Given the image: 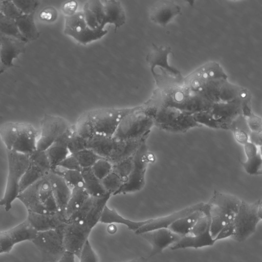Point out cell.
Instances as JSON below:
<instances>
[{
	"mask_svg": "<svg viewBox=\"0 0 262 262\" xmlns=\"http://www.w3.org/2000/svg\"><path fill=\"white\" fill-rule=\"evenodd\" d=\"M0 138L7 150L30 155L37 150V132L30 123H4L0 126Z\"/></svg>",
	"mask_w": 262,
	"mask_h": 262,
	"instance_id": "1",
	"label": "cell"
},
{
	"mask_svg": "<svg viewBox=\"0 0 262 262\" xmlns=\"http://www.w3.org/2000/svg\"><path fill=\"white\" fill-rule=\"evenodd\" d=\"M17 199L27 212L45 214L59 212L48 175L20 192Z\"/></svg>",
	"mask_w": 262,
	"mask_h": 262,
	"instance_id": "2",
	"label": "cell"
},
{
	"mask_svg": "<svg viewBox=\"0 0 262 262\" xmlns=\"http://www.w3.org/2000/svg\"><path fill=\"white\" fill-rule=\"evenodd\" d=\"M171 52L169 47L153 45L146 57L156 84L161 90L179 85L182 80L181 73L168 64V56Z\"/></svg>",
	"mask_w": 262,
	"mask_h": 262,
	"instance_id": "3",
	"label": "cell"
},
{
	"mask_svg": "<svg viewBox=\"0 0 262 262\" xmlns=\"http://www.w3.org/2000/svg\"><path fill=\"white\" fill-rule=\"evenodd\" d=\"M149 101L155 108L154 125L161 129L180 133L202 126L195 121L193 115L173 107L163 105L154 96Z\"/></svg>",
	"mask_w": 262,
	"mask_h": 262,
	"instance_id": "4",
	"label": "cell"
},
{
	"mask_svg": "<svg viewBox=\"0 0 262 262\" xmlns=\"http://www.w3.org/2000/svg\"><path fill=\"white\" fill-rule=\"evenodd\" d=\"M6 153L8 175L5 191L0 199V206H3L6 211H9L20 193V183L28 166L29 155L7 150Z\"/></svg>",
	"mask_w": 262,
	"mask_h": 262,
	"instance_id": "5",
	"label": "cell"
},
{
	"mask_svg": "<svg viewBox=\"0 0 262 262\" xmlns=\"http://www.w3.org/2000/svg\"><path fill=\"white\" fill-rule=\"evenodd\" d=\"M154 125L153 118L142 106H136L123 117L113 137L115 141L142 137L150 133Z\"/></svg>",
	"mask_w": 262,
	"mask_h": 262,
	"instance_id": "6",
	"label": "cell"
},
{
	"mask_svg": "<svg viewBox=\"0 0 262 262\" xmlns=\"http://www.w3.org/2000/svg\"><path fill=\"white\" fill-rule=\"evenodd\" d=\"M261 199L252 203L242 200L233 221L234 232L232 238L234 241L243 242L255 232L261 220Z\"/></svg>",
	"mask_w": 262,
	"mask_h": 262,
	"instance_id": "7",
	"label": "cell"
},
{
	"mask_svg": "<svg viewBox=\"0 0 262 262\" xmlns=\"http://www.w3.org/2000/svg\"><path fill=\"white\" fill-rule=\"evenodd\" d=\"M146 140L141 143L134 154L132 172L115 195L135 192L144 187L148 164L155 161V156L148 150Z\"/></svg>",
	"mask_w": 262,
	"mask_h": 262,
	"instance_id": "8",
	"label": "cell"
},
{
	"mask_svg": "<svg viewBox=\"0 0 262 262\" xmlns=\"http://www.w3.org/2000/svg\"><path fill=\"white\" fill-rule=\"evenodd\" d=\"M65 225L55 229L37 232L31 241L40 252L43 261L56 262L66 251L64 244Z\"/></svg>",
	"mask_w": 262,
	"mask_h": 262,
	"instance_id": "9",
	"label": "cell"
},
{
	"mask_svg": "<svg viewBox=\"0 0 262 262\" xmlns=\"http://www.w3.org/2000/svg\"><path fill=\"white\" fill-rule=\"evenodd\" d=\"M133 108H101L83 114L91 123L95 133L113 137L122 119Z\"/></svg>",
	"mask_w": 262,
	"mask_h": 262,
	"instance_id": "10",
	"label": "cell"
},
{
	"mask_svg": "<svg viewBox=\"0 0 262 262\" xmlns=\"http://www.w3.org/2000/svg\"><path fill=\"white\" fill-rule=\"evenodd\" d=\"M64 33L79 43L85 45L101 38L107 31L95 30L87 24L82 10L72 15L64 17Z\"/></svg>",
	"mask_w": 262,
	"mask_h": 262,
	"instance_id": "11",
	"label": "cell"
},
{
	"mask_svg": "<svg viewBox=\"0 0 262 262\" xmlns=\"http://www.w3.org/2000/svg\"><path fill=\"white\" fill-rule=\"evenodd\" d=\"M71 126L63 118L49 114L45 115L40 122V131L37 141V150L46 151Z\"/></svg>",
	"mask_w": 262,
	"mask_h": 262,
	"instance_id": "12",
	"label": "cell"
},
{
	"mask_svg": "<svg viewBox=\"0 0 262 262\" xmlns=\"http://www.w3.org/2000/svg\"><path fill=\"white\" fill-rule=\"evenodd\" d=\"M51 171L45 151L36 150L29 155L28 166L20 183V192L47 176Z\"/></svg>",
	"mask_w": 262,
	"mask_h": 262,
	"instance_id": "13",
	"label": "cell"
},
{
	"mask_svg": "<svg viewBox=\"0 0 262 262\" xmlns=\"http://www.w3.org/2000/svg\"><path fill=\"white\" fill-rule=\"evenodd\" d=\"M37 233L27 220L7 230L0 231V254L9 253L16 244L31 241Z\"/></svg>",
	"mask_w": 262,
	"mask_h": 262,
	"instance_id": "14",
	"label": "cell"
},
{
	"mask_svg": "<svg viewBox=\"0 0 262 262\" xmlns=\"http://www.w3.org/2000/svg\"><path fill=\"white\" fill-rule=\"evenodd\" d=\"M152 247L149 257L162 253L163 250L177 242L181 237L168 228H160L140 234Z\"/></svg>",
	"mask_w": 262,
	"mask_h": 262,
	"instance_id": "15",
	"label": "cell"
},
{
	"mask_svg": "<svg viewBox=\"0 0 262 262\" xmlns=\"http://www.w3.org/2000/svg\"><path fill=\"white\" fill-rule=\"evenodd\" d=\"M204 204L205 203L202 202L199 203L166 216L149 219L146 224L135 231V233L140 235L144 232L155 229L168 228L177 219L187 215L196 210L202 209Z\"/></svg>",
	"mask_w": 262,
	"mask_h": 262,
	"instance_id": "16",
	"label": "cell"
},
{
	"mask_svg": "<svg viewBox=\"0 0 262 262\" xmlns=\"http://www.w3.org/2000/svg\"><path fill=\"white\" fill-rule=\"evenodd\" d=\"M181 12V7L173 2L160 1L151 8L149 18L156 24L164 27Z\"/></svg>",
	"mask_w": 262,
	"mask_h": 262,
	"instance_id": "17",
	"label": "cell"
},
{
	"mask_svg": "<svg viewBox=\"0 0 262 262\" xmlns=\"http://www.w3.org/2000/svg\"><path fill=\"white\" fill-rule=\"evenodd\" d=\"M26 220L37 232L57 229L64 226L67 221L66 215L60 212L48 214L28 212Z\"/></svg>",
	"mask_w": 262,
	"mask_h": 262,
	"instance_id": "18",
	"label": "cell"
},
{
	"mask_svg": "<svg viewBox=\"0 0 262 262\" xmlns=\"http://www.w3.org/2000/svg\"><path fill=\"white\" fill-rule=\"evenodd\" d=\"M149 133L142 137L115 141V145L107 159L112 164L134 155L141 143L146 140Z\"/></svg>",
	"mask_w": 262,
	"mask_h": 262,
	"instance_id": "19",
	"label": "cell"
},
{
	"mask_svg": "<svg viewBox=\"0 0 262 262\" xmlns=\"http://www.w3.org/2000/svg\"><path fill=\"white\" fill-rule=\"evenodd\" d=\"M58 211L65 215V210L70 199L71 188L58 173L51 171L48 174Z\"/></svg>",
	"mask_w": 262,
	"mask_h": 262,
	"instance_id": "20",
	"label": "cell"
},
{
	"mask_svg": "<svg viewBox=\"0 0 262 262\" xmlns=\"http://www.w3.org/2000/svg\"><path fill=\"white\" fill-rule=\"evenodd\" d=\"M85 21L90 28L95 30H104L106 24L104 13L103 1H89L83 6Z\"/></svg>",
	"mask_w": 262,
	"mask_h": 262,
	"instance_id": "21",
	"label": "cell"
},
{
	"mask_svg": "<svg viewBox=\"0 0 262 262\" xmlns=\"http://www.w3.org/2000/svg\"><path fill=\"white\" fill-rule=\"evenodd\" d=\"M23 41L0 34V64L11 66L13 59L21 52Z\"/></svg>",
	"mask_w": 262,
	"mask_h": 262,
	"instance_id": "22",
	"label": "cell"
},
{
	"mask_svg": "<svg viewBox=\"0 0 262 262\" xmlns=\"http://www.w3.org/2000/svg\"><path fill=\"white\" fill-rule=\"evenodd\" d=\"M242 200L229 193L214 191L208 204L216 206L221 210L235 218Z\"/></svg>",
	"mask_w": 262,
	"mask_h": 262,
	"instance_id": "23",
	"label": "cell"
},
{
	"mask_svg": "<svg viewBox=\"0 0 262 262\" xmlns=\"http://www.w3.org/2000/svg\"><path fill=\"white\" fill-rule=\"evenodd\" d=\"M115 140L113 137L95 133L88 140L87 148L101 158L107 159L114 146Z\"/></svg>",
	"mask_w": 262,
	"mask_h": 262,
	"instance_id": "24",
	"label": "cell"
},
{
	"mask_svg": "<svg viewBox=\"0 0 262 262\" xmlns=\"http://www.w3.org/2000/svg\"><path fill=\"white\" fill-rule=\"evenodd\" d=\"M216 242L208 231L203 234L192 236L187 235L183 237L169 248L171 250L186 248H200L213 246Z\"/></svg>",
	"mask_w": 262,
	"mask_h": 262,
	"instance_id": "25",
	"label": "cell"
},
{
	"mask_svg": "<svg viewBox=\"0 0 262 262\" xmlns=\"http://www.w3.org/2000/svg\"><path fill=\"white\" fill-rule=\"evenodd\" d=\"M104 13L106 24L114 25L115 30L123 26L126 20L125 13L119 1H103Z\"/></svg>",
	"mask_w": 262,
	"mask_h": 262,
	"instance_id": "26",
	"label": "cell"
},
{
	"mask_svg": "<svg viewBox=\"0 0 262 262\" xmlns=\"http://www.w3.org/2000/svg\"><path fill=\"white\" fill-rule=\"evenodd\" d=\"M203 207L177 219L167 228L181 237L188 235L198 220L202 215Z\"/></svg>",
	"mask_w": 262,
	"mask_h": 262,
	"instance_id": "27",
	"label": "cell"
},
{
	"mask_svg": "<svg viewBox=\"0 0 262 262\" xmlns=\"http://www.w3.org/2000/svg\"><path fill=\"white\" fill-rule=\"evenodd\" d=\"M148 220L143 221H133L125 219L114 209L105 207L99 222L104 224H121L125 225L129 229L135 232L147 223Z\"/></svg>",
	"mask_w": 262,
	"mask_h": 262,
	"instance_id": "28",
	"label": "cell"
},
{
	"mask_svg": "<svg viewBox=\"0 0 262 262\" xmlns=\"http://www.w3.org/2000/svg\"><path fill=\"white\" fill-rule=\"evenodd\" d=\"M16 26L21 36L27 41L37 39L39 32L34 21V13L22 14L15 20Z\"/></svg>",
	"mask_w": 262,
	"mask_h": 262,
	"instance_id": "29",
	"label": "cell"
},
{
	"mask_svg": "<svg viewBox=\"0 0 262 262\" xmlns=\"http://www.w3.org/2000/svg\"><path fill=\"white\" fill-rule=\"evenodd\" d=\"M81 172L84 187L90 196L99 198L107 193L102 185L101 180L94 175L91 168H82Z\"/></svg>",
	"mask_w": 262,
	"mask_h": 262,
	"instance_id": "30",
	"label": "cell"
},
{
	"mask_svg": "<svg viewBox=\"0 0 262 262\" xmlns=\"http://www.w3.org/2000/svg\"><path fill=\"white\" fill-rule=\"evenodd\" d=\"M84 185L71 189V193L65 210L67 219L78 210L89 198Z\"/></svg>",
	"mask_w": 262,
	"mask_h": 262,
	"instance_id": "31",
	"label": "cell"
},
{
	"mask_svg": "<svg viewBox=\"0 0 262 262\" xmlns=\"http://www.w3.org/2000/svg\"><path fill=\"white\" fill-rule=\"evenodd\" d=\"M45 151L50 162L52 171L70 155L66 146L56 142H54Z\"/></svg>",
	"mask_w": 262,
	"mask_h": 262,
	"instance_id": "32",
	"label": "cell"
},
{
	"mask_svg": "<svg viewBox=\"0 0 262 262\" xmlns=\"http://www.w3.org/2000/svg\"><path fill=\"white\" fill-rule=\"evenodd\" d=\"M0 34L26 41L19 32L15 20L3 14H0Z\"/></svg>",
	"mask_w": 262,
	"mask_h": 262,
	"instance_id": "33",
	"label": "cell"
},
{
	"mask_svg": "<svg viewBox=\"0 0 262 262\" xmlns=\"http://www.w3.org/2000/svg\"><path fill=\"white\" fill-rule=\"evenodd\" d=\"M52 171L59 174L71 189L76 186L84 185L81 171L65 170L59 168H56Z\"/></svg>",
	"mask_w": 262,
	"mask_h": 262,
	"instance_id": "34",
	"label": "cell"
},
{
	"mask_svg": "<svg viewBox=\"0 0 262 262\" xmlns=\"http://www.w3.org/2000/svg\"><path fill=\"white\" fill-rule=\"evenodd\" d=\"M101 182L106 192L111 195H114L123 184L122 179L113 171L101 180Z\"/></svg>",
	"mask_w": 262,
	"mask_h": 262,
	"instance_id": "35",
	"label": "cell"
},
{
	"mask_svg": "<svg viewBox=\"0 0 262 262\" xmlns=\"http://www.w3.org/2000/svg\"><path fill=\"white\" fill-rule=\"evenodd\" d=\"M72 155L76 158L82 169L91 168L98 159L101 158L88 148Z\"/></svg>",
	"mask_w": 262,
	"mask_h": 262,
	"instance_id": "36",
	"label": "cell"
},
{
	"mask_svg": "<svg viewBox=\"0 0 262 262\" xmlns=\"http://www.w3.org/2000/svg\"><path fill=\"white\" fill-rule=\"evenodd\" d=\"M74 129L77 134L86 140L95 134L91 123L83 114L79 117Z\"/></svg>",
	"mask_w": 262,
	"mask_h": 262,
	"instance_id": "37",
	"label": "cell"
},
{
	"mask_svg": "<svg viewBox=\"0 0 262 262\" xmlns=\"http://www.w3.org/2000/svg\"><path fill=\"white\" fill-rule=\"evenodd\" d=\"M241 164L250 175H258L262 173V158L260 152L253 157L247 158L245 161L241 162Z\"/></svg>",
	"mask_w": 262,
	"mask_h": 262,
	"instance_id": "38",
	"label": "cell"
},
{
	"mask_svg": "<svg viewBox=\"0 0 262 262\" xmlns=\"http://www.w3.org/2000/svg\"><path fill=\"white\" fill-rule=\"evenodd\" d=\"M134 165V156L113 164V170L125 182L130 174Z\"/></svg>",
	"mask_w": 262,
	"mask_h": 262,
	"instance_id": "39",
	"label": "cell"
},
{
	"mask_svg": "<svg viewBox=\"0 0 262 262\" xmlns=\"http://www.w3.org/2000/svg\"><path fill=\"white\" fill-rule=\"evenodd\" d=\"M94 175L100 180L107 176L113 170V164L105 158L98 159L91 167Z\"/></svg>",
	"mask_w": 262,
	"mask_h": 262,
	"instance_id": "40",
	"label": "cell"
},
{
	"mask_svg": "<svg viewBox=\"0 0 262 262\" xmlns=\"http://www.w3.org/2000/svg\"><path fill=\"white\" fill-rule=\"evenodd\" d=\"M88 140L74 132L68 142L67 148L70 154H74L80 150L87 148Z\"/></svg>",
	"mask_w": 262,
	"mask_h": 262,
	"instance_id": "41",
	"label": "cell"
},
{
	"mask_svg": "<svg viewBox=\"0 0 262 262\" xmlns=\"http://www.w3.org/2000/svg\"><path fill=\"white\" fill-rule=\"evenodd\" d=\"M79 258L80 262H98L97 256L89 239L84 244Z\"/></svg>",
	"mask_w": 262,
	"mask_h": 262,
	"instance_id": "42",
	"label": "cell"
},
{
	"mask_svg": "<svg viewBox=\"0 0 262 262\" xmlns=\"http://www.w3.org/2000/svg\"><path fill=\"white\" fill-rule=\"evenodd\" d=\"M19 10L24 14L33 13L39 4L37 1H13Z\"/></svg>",
	"mask_w": 262,
	"mask_h": 262,
	"instance_id": "43",
	"label": "cell"
},
{
	"mask_svg": "<svg viewBox=\"0 0 262 262\" xmlns=\"http://www.w3.org/2000/svg\"><path fill=\"white\" fill-rule=\"evenodd\" d=\"M56 168L65 170H74L81 171L82 168L74 156L70 154Z\"/></svg>",
	"mask_w": 262,
	"mask_h": 262,
	"instance_id": "44",
	"label": "cell"
},
{
	"mask_svg": "<svg viewBox=\"0 0 262 262\" xmlns=\"http://www.w3.org/2000/svg\"><path fill=\"white\" fill-rule=\"evenodd\" d=\"M248 126L251 132H262L261 119L251 113L245 117Z\"/></svg>",
	"mask_w": 262,
	"mask_h": 262,
	"instance_id": "45",
	"label": "cell"
},
{
	"mask_svg": "<svg viewBox=\"0 0 262 262\" xmlns=\"http://www.w3.org/2000/svg\"><path fill=\"white\" fill-rule=\"evenodd\" d=\"M234 227L233 222L230 223L225 227H224L218 233L214 238L215 242L227 238L228 237H232L234 234Z\"/></svg>",
	"mask_w": 262,
	"mask_h": 262,
	"instance_id": "46",
	"label": "cell"
},
{
	"mask_svg": "<svg viewBox=\"0 0 262 262\" xmlns=\"http://www.w3.org/2000/svg\"><path fill=\"white\" fill-rule=\"evenodd\" d=\"M57 16L58 13L56 9L51 7L45 8L40 13V18L49 22L55 21Z\"/></svg>",
	"mask_w": 262,
	"mask_h": 262,
	"instance_id": "47",
	"label": "cell"
},
{
	"mask_svg": "<svg viewBox=\"0 0 262 262\" xmlns=\"http://www.w3.org/2000/svg\"><path fill=\"white\" fill-rule=\"evenodd\" d=\"M78 3L75 1H69L64 3L62 6V11L65 16L73 15L77 12Z\"/></svg>",
	"mask_w": 262,
	"mask_h": 262,
	"instance_id": "48",
	"label": "cell"
},
{
	"mask_svg": "<svg viewBox=\"0 0 262 262\" xmlns=\"http://www.w3.org/2000/svg\"><path fill=\"white\" fill-rule=\"evenodd\" d=\"M236 141L244 145L249 141V134L242 129H235L232 130Z\"/></svg>",
	"mask_w": 262,
	"mask_h": 262,
	"instance_id": "49",
	"label": "cell"
},
{
	"mask_svg": "<svg viewBox=\"0 0 262 262\" xmlns=\"http://www.w3.org/2000/svg\"><path fill=\"white\" fill-rule=\"evenodd\" d=\"M244 147L247 158L253 157L259 152L258 146L249 141L244 145Z\"/></svg>",
	"mask_w": 262,
	"mask_h": 262,
	"instance_id": "50",
	"label": "cell"
},
{
	"mask_svg": "<svg viewBox=\"0 0 262 262\" xmlns=\"http://www.w3.org/2000/svg\"><path fill=\"white\" fill-rule=\"evenodd\" d=\"M262 132H250L249 134V141L257 146H261L262 143Z\"/></svg>",
	"mask_w": 262,
	"mask_h": 262,
	"instance_id": "51",
	"label": "cell"
},
{
	"mask_svg": "<svg viewBox=\"0 0 262 262\" xmlns=\"http://www.w3.org/2000/svg\"><path fill=\"white\" fill-rule=\"evenodd\" d=\"M75 256L73 252L66 250L63 255L56 262H75Z\"/></svg>",
	"mask_w": 262,
	"mask_h": 262,
	"instance_id": "52",
	"label": "cell"
},
{
	"mask_svg": "<svg viewBox=\"0 0 262 262\" xmlns=\"http://www.w3.org/2000/svg\"><path fill=\"white\" fill-rule=\"evenodd\" d=\"M125 262H148L146 258L143 257H140L138 258H135L132 260H128Z\"/></svg>",
	"mask_w": 262,
	"mask_h": 262,
	"instance_id": "53",
	"label": "cell"
},
{
	"mask_svg": "<svg viewBox=\"0 0 262 262\" xmlns=\"http://www.w3.org/2000/svg\"><path fill=\"white\" fill-rule=\"evenodd\" d=\"M1 68V67H0Z\"/></svg>",
	"mask_w": 262,
	"mask_h": 262,
	"instance_id": "54",
	"label": "cell"
}]
</instances>
